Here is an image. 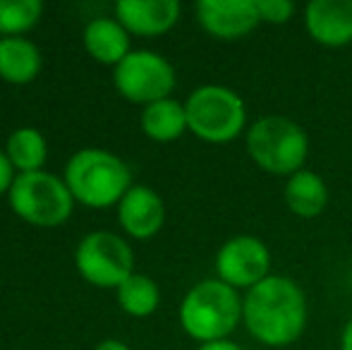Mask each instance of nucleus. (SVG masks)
<instances>
[{
  "instance_id": "nucleus-1",
  "label": "nucleus",
  "mask_w": 352,
  "mask_h": 350,
  "mask_svg": "<svg viewBox=\"0 0 352 350\" xmlns=\"http://www.w3.org/2000/svg\"><path fill=\"white\" fill-rule=\"evenodd\" d=\"M309 322L307 295L297 281L271 274L242 298V324L254 341L269 348L292 346Z\"/></svg>"
},
{
  "instance_id": "nucleus-2",
  "label": "nucleus",
  "mask_w": 352,
  "mask_h": 350,
  "mask_svg": "<svg viewBox=\"0 0 352 350\" xmlns=\"http://www.w3.org/2000/svg\"><path fill=\"white\" fill-rule=\"evenodd\" d=\"M63 180L72 192L74 201L91 209L118 206L127 190L135 185L130 166L118 154L98 146L74 151L65 164Z\"/></svg>"
},
{
  "instance_id": "nucleus-3",
  "label": "nucleus",
  "mask_w": 352,
  "mask_h": 350,
  "mask_svg": "<svg viewBox=\"0 0 352 350\" xmlns=\"http://www.w3.org/2000/svg\"><path fill=\"white\" fill-rule=\"evenodd\" d=\"M177 317L182 331L199 343L230 338L242 322V298L221 278H204L185 293Z\"/></svg>"
},
{
  "instance_id": "nucleus-4",
  "label": "nucleus",
  "mask_w": 352,
  "mask_h": 350,
  "mask_svg": "<svg viewBox=\"0 0 352 350\" xmlns=\"http://www.w3.org/2000/svg\"><path fill=\"white\" fill-rule=\"evenodd\" d=\"M245 149L264 173L290 177L300 173L309 156L305 127L287 116H261L245 132Z\"/></svg>"
},
{
  "instance_id": "nucleus-5",
  "label": "nucleus",
  "mask_w": 352,
  "mask_h": 350,
  "mask_svg": "<svg viewBox=\"0 0 352 350\" xmlns=\"http://www.w3.org/2000/svg\"><path fill=\"white\" fill-rule=\"evenodd\" d=\"M187 127L206 144H228L247 127V106L237 91L223 85L197 87L185 101Z\"/></svg>"
},
{
  "instance_id": "nucleus-6",
  "label": "nucleus",
  "mask_w": 352,
  "mask_h": 350,
  "mask_svg": "<svg viewBox=\"0 0 352 350\" xmlns=\"http://www.w3.org/2000/svg\"><path fill=\"white\" fill-rule=\"evenodd\" d=\"M8 204L24 223L36 228H56L70 219L77 201L63 177L48 171H36L17 173L8 192Z\"/></svg>"
},
{
  "instance_id": "nucleus-7",
  "label": "nucleus",
  "mask_w": 352,
  "mask_h": 350,
  "mask_svg": "<svg viewBox=\"0 0 352 350\" xmlns=\"http://www.w3.org/2000/svg\"><path fill=\"white\" fill-rule=\"evenodd\" d=\"M74 266L87 283L118 290L135 274V252L122 235L111 230H91L74 250Z\"/></svg>"
},
{
  "instance_id": "nucleus-8",
  "label": "nucleus",
  "mask_w": 352,
  "mask_h": 350,
  "mask_svg": "<svg viewBox=\"0 0 352 350\" xmlns=\"http://www.w3.org/2000/svg\"><path fill=\"white\" fill-rule=\"evenodd\" d=\"M177 85L175 67L166 56L148 48L132 51L120 65L113 67V87L125 101L148 106L170 98Z\"/></svg>"
},
{
  "instance_id": "nucleus-9",
  "label": "nucleus",
  "mask_w": 352,
  "mask_h": 350,
  "mask_svg": "<svg viewBox=\"0 0 352 350\" xmlns=\"http://www.w3.org/2000/svg\"><path fill=\"white\" fill-rule=\"evenodd\" d=\"M271 250L254 235H235L216 252V278L230 288L250 290L271 276Z\"/></svg>"
},
{
  "instance_id": "nucleus-10",
  "label": "nucleus",
  "mask_w": 352,
  "mask_h": 350,
  "mask_svg": "<svg viewBox=\"0 0 352 350\" xmlns=\"http://www.w3.org/2000/svg\"><path fill=\"white\" fill-rule=\"evenodd\" d=\"M197 22L206 34L221 41H237L261 24L254 0H199Z\"/></svg>"
},
{
  "instance_id": "nucleus-11",
  "label": "nucleus",
  "mask_w": 352,
  "mask_h": 350,
  "mask_svg": "<svg viewBox=\"0 0 352 350\" xmlns=\"http://www.w3.org/2000/svg\"><path fill=\"white\" fill-rule=\"evenodd\" d=\"M118 223L130 238L151 240L166 223V204L148 185H132L118 204Z\"/></svg>"
},
{
  "instance_id": "nucleus-12",
  "label": "nucleus",
  "mask_w": 352,
  "mask_h": 350,
  "mask_svg": "<svg viewBox=\"0 0 352 350\" xmlns=\"http://www.w3.org/2000/svg\"><path fill=\"white\" fill-rule=\"evenodd\" d=\"M305 29L326 48L352 43V0H311L305 8Z\"/></svg>"
},
{
  "instance_id": "nucleus-13",
  "label": "nucleus",
  "mask_w": 352,
  "mask_h": 350,
  "mask_svg": "<svg viewBox=\"0 0 352 350\" xmlns=\"http://www.w3.org/2000/svg\"><path fill=\"white\" fill-rule=\"evenodd\" d=\"M182 5L177 0H120L116 19L135 36H161L180 22Z\"/></svg>"
},
{
  "instance_id": "nucleus-14",
  "label": "nucleus",
  "mask_w": 352,
  "mask_h": 350,
  "mask_svg": "<svg viewBox=\"0 0 352 350\" xmlns=\"http://www.w3.org/2000/svg\"><path fill=\"white\" fill-rule=\"evenodd\" d=\"M132 34L116 17H94L82 32L84 51L101 65H120L132 53Z\"/></svg>"
},
{
  "instance_id": "nucleus-15",
  "label": "nucleus",
  "mask_w": 352,
  "mask_h": 350,
  "mask_svg": "<svg viewBox=\"0 0 352 350\" xmlns=\"http://www.w3.org/2000/svg\"><path fill=\"white\" fill-rule=\"evenodd\" d=\"M283 199L290 214L300 219H316L326 211L331 199V192L326 180L309 168H302L300 173L290 175L283 187Z\"/></svg>"
},
{
  "instance_id": "nucleus-16",
  "label": "nucleus",
  "mask_w": 352,
  "mask_h": 350,
  "mask_svg": "<svg viewBox=\"0 0 352 350\" xmlns=\"http://www.w3.org/2000/svg\"><path fill=\"white\" fill-rule=\"evenodd\" d=\"M43 58L38 46L27 36H5L0 41V80L22 87L38 77Z\"/></svg>"
},
{
  "instance_id": "nucleus-17",
  "label": "nucleus",
  "mask_w": 352,
  "mask_h": 350,
  "mask_svg": "<svg viewBox=\"0 0 352 350\" xmlns=\"http://www.w3.org/2000/svg\"><path fill=\"white\" fill-rule=\"evenodd\" d=\"M140 127L148 140L158 142V144H170V142L180 140L190 130L187 127L185 103L175 101V98H163V101L148 103V106L142 108Z\"/></svg>"
},
{
  "instance_id": "nucleus-18",
  "label": "nucleus",
  "mask_w": 352,
  "mask_h": 350,
  "mask_svg": "<svg viewBox=\"0 0 352 350\" xmlns=\"http://www.w3.org/2000/svg\"><path fill=\"white\" fill-rule=\"evenodd\" d=\"M5 154L17 173H36L48 159V142L36 127H17L5 142Z\"/></svg>"
},
{
  "instance_id": "nucleus-19",
  "label": "nucleus",
  "mask_w": 352,
  "mask_h": 350,
  "mask_svg": "<svg viewBox=\"0 0 352 350\" xmlns=\"http://www.w3.org/2000/svg\"><path fill=\"white\" fill-rule=\"evenodd\" d=\"M118 305L125 314L135 319L151 317L161 305V288L158 283L146 274H132L120 288L116 290Z\"/></svg>"
},
{
  "instance_id": "nucleus-20",
  "label": "nucleus",
  "mask_w": 352,
  "mask_h": 350,
  "mask_svg": "<svg viewBox=\"0 0 352 350\" xmlns=\"http://www.w3.org/2000/svg\"><path fill=\"white\" fill-rule=\"evenodd\" d=\"M43 14L41 0H0V34L24 36L32 32Z\"/></svg>"
},
{
  "instance_id": "nucleus-21",
  "label": "nucleus",
  "mask_w": 352,
  "mask_h": 350,
  "mask_svg": "<svg viewBox=\"0 0 352 350\" xmlns=\"http://www.w3.org/2000/svg\"><path fill=\"white\" fill-rule=\"evenodd\" d=\"M261 24H285L295 14V3L290 0H254Z\"/></svg>"
},
{
  "instance_id": "nucleus-22",
  "label": "nucleus",
  "mask_w": 352,
  "mask_h": 350,
  "mask_svg": "<svg viewBox=\"0 0 352 350\" xmlns=\"http://www.w3.org/2000/svg\"><path fill=\"white\" fill-rule=\"evenodd\" d=\"M14 177H17V171H14V166L10 164L5 149H0V197H8Z\"/></svg>"
},
{
  "instance_id": "nucleus-23",
  "label": "nucleus",
  "mask_w": 352,
  "mask_h": 350,
  "mask_svg": "<svg viewBox=\"0 0 352 350\" xmlns=\"http://www.w3.org/2000/svg\"><path fill=\"white\" fill-rule=\"evenodd\" d=\"M197 350H242L240 343L230 341V338H221V341H211V343H199Z\"/></svg>"
},
{
  "instance_id": "nucleus-24",
  "label": "nucleus",
  "mask_w": 352,
  "mask_h": 350,
  "mask_svg": "<svg viewBox=\"0 0 352 350\" xmlns=\"http://www.w3.org/2000/svg\"><path fill=\"white\" fill-rule=\"evenodd\" d=\"M94 350H130L125 341H120V338H106V341H101Z\"/></svg>"
},
{
  "instance_id": "nucleus-25",
  "label": "nucleus",
  "mask_w": 352,
  "mask_h": 350,
  "mask_svg": "<svg viewBox=\"0 0 352 350\" xmlns=\"http://www.w3.org/2000/svg\"><path fill=\"white\" fill-rule=\"evenodd\" d=\"M340 350H352V317L345 322L343 331H340Z\"/></svg>"
},
{
  "instance_id": "nucleus-26",
  "label": "nucleus",
  "mask_w": 352,
  "mask_h": 350,
  "mask_svg": "<svg viewBox=\"0 0 352 350\" xmlns=\"http://www.w3.org/2000/svg\"><path fill=\"white\" fill-rule=\"evenodd\" d=\"M0 41H3V34H0Z\"/></svg>"
}]
</instances>
